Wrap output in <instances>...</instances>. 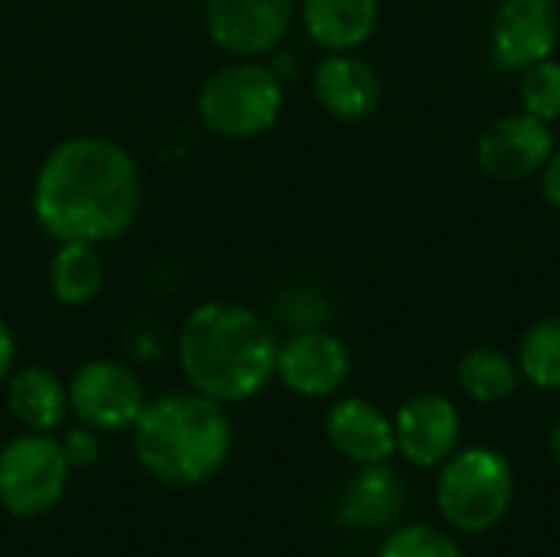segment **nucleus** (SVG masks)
I'll list each match as a JSON object with an SVG mask.
<instances>
[{
  "label": "nucleus",
  "mask_w": 560,
  "mask_h": 557,
  "mask_svg": "<svg viewBox=\"0 0 560 557\" xmlns=\"http://www.w3.org/2000/svg\"><path fill=\"white\" fill-rule=\"evenodd\" d=\"M33 217L56 243H108L138 217L141 177L131 154L102 135L56 144L33 181Z\"/></svg>",
  "instance_id": "nucleus-1"
},
{
  "label": "nucleus",
  "mask_w": 560,
  "mask_h": 557,
  "mask_svg": "<svg viewBox=\"0 0 560 557\" xmlns=\"http://www.w3.org/2000/svg\"><path fill=\"white\" fill-rule=\"evenodd\" d=\"M279 338L262 315L236 302L197 305L177 335V361L190 391L240 404L276 378Z\"/></svg>",
  "instance_id": "nucleus-2"
},
{
  "label": "nucleus",
  "mask_w": 560,
  "mask_h": 557,
  "mask_svg": "<svg viewBox=\"0 0 560 557\" xmlns=\"http://www.w3.org/2000/svg\"><path fill=\"white\" fill-rule=\"evenodd\" d=\"M135 460L164 486L187 489L213 479L233 450V423L223 404L174 391L144 404L131 427Z\"/></svg>",
  "instance_id": "nucleus-3"
},
{
  "label": "nucleus",
  "mask_w": 560,
  "mask_h": 557,
  "mask_svg": "<svg viewBox=\"0 0 560 557\" xmlns=\"http://www.w3.org/2000/svg\"><path fill=\"white\" fill-rule=\"evenodd\" d=\"M515 502L512 463L492 446L456 450L436 479V509L450 529L482 535L495 529Z\"/></svg>",
  "instance_id": "nucleus-4"
},
{
  "label": "nucleus",
  "mask_w": 560,
  "mask_h": 557,
  "mask_svg": "<svg viewBox=\"0 0 560 557\" xmlns=\"http://www.w3.org/2000/svg\"><path fill=\"white\" fill-rule=\"evenodd\" d=\"M282 79L276 69L243 59L217 69L197 95L200 121L223 138L266 135L282 115Z\"/></svg>",
  "instance_id": "nucleus-5"
},
{
  "label": "nucleus",
  "mask_w": 560,
  "mask_h": 557,
  "mask_svg": "<svg viewBox=\"0 0 560 557\" xmlns=\"http://www.w3.org/2000/svg\"><path fill=\"white\" fill-rule=\"evenodd\" d=\"M69 460L49 433H23L0 450V506L16 519L46 515L66 492Z\"/></svg>",
  "instance_id": "nucleus-6"
},
{
  "label": "nucleus",
  "mask_w": 560,
  "mask_h": 557,
  "mask_svg": "<svg viewBox=\"0 0 560 557\" xmlns=\"http://www.w3.org/2000/svg\"><path fill=\"white\" fill-rule=\"evenodd\" d=\"M66 391H69V410L79 417V423L98 433L131 430L148 404L135 371L105 358L82 364Z\"/></svg>",
  "instance_id": "nucleus-7"
},
{
  "label": "nucleus",
  "mask_w": 560,
  "mask_h": 557,
  "mask_svg": "<svg viewBox=\"0 0 560 557\" xmlns=\"http://www.w3.org/2000/svg\"><path fill=\"white\" fill-rule=\"evenodd\" d=\"M558 148L551 121L528 112H512L495 118L476 141L479 171L495 184H518L538 177L551 151Z\"/></svg>",
  "instance_id": "nucleus-8"
},
{
  "label": "nucleus",
  "mask_w": 560,
  "mask_h": 557,
  "mask_svg": "<svg viewBox=\"0 0 560 557\" xmlns=\"http://www.w3.org/2000/svg\"><path fill=\"white\" fill-rule=\"evenodd\" d=\"M560 3L555 0H502L489 26L492 62L518 76L558 53Z\"/></svg>",
  "instance_id": "nucleus-9"
},
{
  "label": "nucleus",
  "mask_w": 560,
  "mask_h": 557,
  "mask_svg": "<svg viewBox=\"0 0 560 557\" xmlns=\"http://www.w3.org/2000/svg\"><path fill=\"white\" fill-rule=\"evenodd\" d=\"M276 378L299 397H331L351 378V351L338 335L325 328H299L279 341Z\"/></svg>",
  "instance_id": "nucleus-10"
},
{
  "label": "nucleus",
  "mask_w": 560,
  "mask_h": 557,
  "mask_svg": "<svg viewBox=\"0 0 560 557\" xmlns=\"http://www.w3.org/2000/svg\"><path fill=\"white\" fill-rule=\"evenodd\" d=\"M295 20V0H207L203 23L210 39L233 56L276 49Z\"/></svg>",
  "instance_id": "nucleus-11"
},
{
  "label": "nucleus",
  "mask_w": 560,
  "mask_h": 557,
  "mask_svg": "<svg viewBox=\"0 0 560 557\" xmlns=\"http://www.w3.org/2000/svg\"><path fill=\"white\" fill-rule=\"evenodd\" d=\"M463 437L459 407L446 394H413L394 414L397 453L417 469H440Z\"/></svg>",
  "instance_id": "nucleus-12"
},
{
  "label": "nucleus",
  "mask_w": 560,
  "mask_h": 557,
  "mask_svg": "<svg viewBox=\"0 0 560 557\" xmlns=\"http://www.w3.org/2000/svg\"><path fill=\"white\" fill-rule=\"evenodd\" d=\"M315 102L341 121H364L384 102L381 72L354 53H328L312 72Z\"/></svg>",
  "instance_id": "nucleus-13"
},
{
  "label": "nucleus",
  "mask_w": 560,
  "mask_h": 557,
  "mask_svg": "<svg viewBox=\"0 0 560 557\" xmlns=\"http://www.w3.org/2000/svg\"><path fill=\"white\" fill-rule=\"evenodd\" d=\"M407 509V486L400 473L387 463L358 466V473L341 489L335 519L351 532H381L400 519Z\"/></svg>",
  "instance_id": "nucleus-14"
},
{
  "label": "nucleus",
  "mask_w": 560,
  "mask_h": 557,
  "mask_svg": "<svg viewBox=\"0 0 560 557\" xmlns=\"http://www.w3.org/2000/svg\"><path fill=\"white\" fill-rule=\"evenodd\" d=\"M328 443L351 463H387L397 453L394 420L364 397H341L325 417Z\"/></svg>",
  "instance_id": "nucleus-15"
},
{
  "label": "nucleus",
  "mask_w": 560,
  "mask_h": 557,
  "mask_svg": "<svg viewBox=\"0 0 560 557\" xmlns=\"http://www.w3.org/2000/svg\"><path fill=\"white\" fill-rule=\"evenodd\" d=\"M381 20V0H302V26L325 53L361 49Z\"/></svg>",
  "instance_id": "nucleus-16"
},
{
  "label": "nucleus",
  "mask_w": 560,
  "mask_h": 557,
  "mask_svg": "<svg viewBox=\"0 0 560 557\" xmlns=\"http://www.w3.org/2000/svg\"><path fill=\"white\" fill-rule=\"evenodd\" d=\"M7 407L30 433H52L69 410V391L46 368H23L7 384Z\"/></svg>",
  "instance_id": "nucleus-17"
},
{
  "label": "nucleus",
  "mask_w": 560,
  "mask_h": 557,
  "mask_svg": "<svg viewBox=\"0 0 560 557\" xmlns=\"http://www.w3.org/2000/svg\"><path fill=\"white\" fill-rule=\"evenodd\" d=\"M456 381L463 394L476 404H505L518 391L522 371L509 351L495 345H476L459 358Z\"/></svg>",
  "instance_id": "nucleus-18"
},
{
  "label": "nucleus",
  "mask_w": 560,
  "mask_h": 557,
  "mask_svg": "<svg viewBox=\"0 0 560 557\" xmlns=\"http://www.w3.org/2000/svg\"><path fill=\"white\" fill-rule=\"evenodd\" d=\"M105 282L95 243H59L49 263V289L62 305H89Z\"/></svg>",
  "instance_id": "nucleus-19"
},
{
  "label": "nucleus",
  "mask_w": 560,
  "mask_h": 557,
  "mask_svg": "<svg viewBox=\"0 0 560 557\" xmlns=\"http://www.w3.org/2000/svg\"><path fill=\"white\" fill-rule=\"evenodd\" d=\"M515 361L522 381L538 391L560 394V315H545L525 328Z\"/></svg>",
  "instance_id": "nucleus-20"
},
{
  "label": "nucleus",
  "mask_w": 560,
  "mask_h": 557,
  "mask_svg": "<svg viewBox=\"0 0 560 557\" xmlns=\"http://www.w3.org/2000/svg\"><path fill=\"white\" fill-rule=\"evenodd\" d=\"M518 102L522 112L541 118V121H558L560 118V59L548 56L525 72H518Z\"/></svg>",
  "instance_id": "nucleus-21"
},
{
  "label": "nucleus",
  "mask_w": 560,
  "mask_h": 557,
  "mask_svg": "<svg viewBox=\"0 0 560 557\" xmlns=\"http://www.w3.org/2000/svg\"><path fill=\"white\" fill-rule=\"evenodd\" d=\"M377 557H466L459 542L446 535L443 529H433L427 522H410L400 525L397 532L387 535Z\"/></svg>",
  "instance_id": "nucleus-22"
},
{
  "label": "nucleus",
  "mask_w": 560,
  "mask_h": 557,
  "mask_svg": "<svg viewBox=\"0 0 560 557\" xmlns=\"http://www.w3.org/2000/svg\"><path fill=\"white\" fill-rule=\"evenodd\" d=\"M59 446H62L69 466H92V463L98 460V453H102L98 430H92V427H75V430H69L66 440H62Z\"/></svg>",
  "instance_id": "nucleus-23"
},
{
  "label": "nucleus",
  "mask_w": 560,
  "mask_h": 557,
  "mask_svg": "<svg viewBox=\"0 0 560 557\" xmlns=\"http://www.w3.org/2000/svg\"><path fill=\"white\" fill-rule=\"evenodd\" d=\"M538 187L548 207H555L560 213V144L551 151V158L545 161L541 174H538Z\"/></svg>",
  "instance_id": "nucleus-24"
},
{
  "label": "nucleus",
  "mask_w": 560,
  "mask_h": 557,
  "mask_svg": "<svg viewBox=\"0 0 560 557\" xmlns=\"http://www.w3.org/2000/svg\"><path fill=\"white\" fill-rule=\"evenodd\" d=\"M13 358H16V341L10 325L0 318V381H7V374L13 371Z\"/></svg>",
  "instance_id": "nucleus-25"
},
{
  "label": "nucleus",
  "mask_w": 560,
  "mask_h": 557,
  "mask_svg": "<svg viewBox=\"0 0 560 557\" xmlns=\"http://www.w3.org/2000/svg\"><path fill=\"white\" fill-rule=\"evenodd\" d=\"M548 446H551V456H555V463H558V466H560V417H558V420H555V427H551Z\"/></svg>",
  "instance_id": "nucleus-26"
},
{
  "label": "nucleus",
  "mask_w": 560,
  "mask_h": 557,
  "mask_svg": "<svg viewBox=\"0 0 560 557\" xmlns=\"http://www.w3.org/2000/svg\"><path fill=\"white\" fill-rule=\"evenodd\" d=\"M555 3H560V0H555Z\"/></svg>",
  "instance_id": "nucleus-27"
}]
</instances>
